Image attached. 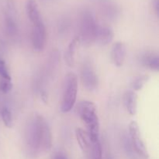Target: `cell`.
I'll list each match as a JSON object with an SVG mask.
<instances>
[{"instance_id": "cell-1", "label": "cell", "mask_w": 159, "mask_h": 159, "mask_svg": "<svg viewBox=\"0 0 159 159\" xmlns=\"http://www.w3.org/2000/svg\"><path fill=\"white\" fill-rule=\"evenodd\" d=\"M78 115L87 129L91 143L99 140V121L96 113V107L91 101H81L76 108Z\"/></svg>"}, {"instance_id": "cell-2", "label": "cell", "mask_w": 159, "mask_h": 159, "mask_svg": "<svg viewBox=\"0 0 159 159\" xmlns=\"http://www.w3.org/2000/svg\"><path fill=\"white\" fill-rule=\"evenodd\" d=\"M45 120L40 115H35L28 123L26 130V142L33 153L41 151V138Z\"/></svg>"}, {"instance_id": "cell-3", "label": "cell", "mask_w": 159, "mask_h": 159, "mask_svg": "<svg viewBox=\"0 0 159 159\" xmlns=\"http://www.w3.org/2000/svg\"><path fill=\"white\" fill-rule=\"evenodd\" d=\"M99 25L92 11L85 9L81 12L80 30L81 40L85 45H90L96 42Z\"/></svg>"}, {"instance_id": "cell-4", "label": "cell", "mask_w": 159, "mask_h": 159, "mask_svg": "<svg viewBox=\"0 0 159 159\" xmlns=\"http://www.w3.org/2000/svg\"><path fill=\"white\" fill-rule=\"evenodd\" d=\"M78 77L74 73H69L65 77L62 95L61 110L62 113H68L75 106L77 99Z\"/></svg>"}, {"instance_id": "cell-5", "label": "cell", "mask_w": 159, "mask_h": 159, "mask_svg": "<svg viewBox=\"0 0 159 159\" xmlns=\"http://www.w3.org/2000/svg\"><path fill=\"white\" fill-rule=\"evenodd\" d=\"M129 134H130L131 145L134 151H135V152L142 158H148V152L146 148L145 144L141 139L139 127L136 121H131L129 125Z\"/></svg>"}, {"instance_id": "cell-6", "label": "cell", "mask_w": 159, "mask_h": 159, "mask_svg": "<svg viewBox=\"0 0 159 159\" xmlns=\"http://www.w3.org/2000/svg\"><path fill=\"white\" fill-rule=\"evenodd\" d=\"M81 78L85 89L89 92L96 91L98 87L99 81H98L96 69L90 61H84L81 71Z\"/></svg>"}, {"instance_id": "cell-7", "label": "cell", "mask_w": 159, "mask_h": 159, "mask_svg": "<svg viewBox=\"0 0 159 159\" xmlns=\"http://www.w3.org/2000/svg\"><path fill=\"white\" fill-rule=\"evenodd\" d=\"M47 32L43 20L33 25L31 32V42L33 48L37 52L43 51L46 45Z\"/></svg>"}, {"instance_id": "cell-8", "label": "cell", "mask_w": 159, "mask_h": 159, "mask_svg": "<svg viewBox=\"0 0 159 159\" xmlns=\"http://www.w3.org/2000/svg\"><path fill=\"white\" fill-rule=\"evenodd\" d=\"M111 60L116 67H121L125 61L127 56V46L123 42H116L113 45L111 49Z\"/></svg>"}, {"instance_id": "cell-9", "label": "cell", "mask_w": 159, "mask_h": 159, "mask_svg": "<svg viewBox=\"0 0 159 159\" xmlns=\"http://www.w3.org/2000/svg\"><path fill=\"white\" fill-rule=\"evenodd\" d=\"M124 105L127 113L134 116L138 110V95L134 91H127L124 95Z\"/></svg>"}, {"instance_id": "cell-10", "label": "cell", "mask_w": 159, "mask_h": 159, "mask_svg": "<svg viewBox=\"0 0 159 159\" xmlns=\"http://www.w3.org/2000/svg\"><path fill=\"white\" fill-rule=\"evenodd\" d=\"M26 12L32 24L40 23L42 21L41 16L39 10L38 5L35 0H27L26 2Z\"/></svg>"}, {"instance_id": "cell-11", "label": "cell", "mask_w": 159, "mask_h": 159, "mask_svg": "<svg viewBox=\"0 0 159 159\" xmlns=\"http://www.w3.org/2000/svg\"><path fill=\"white\" fill-rule=\"evenodd\" d=\"M141 63L149 69L158 71L159 69L158 54L155 51H147L141 56Z\"/></svg>"}, {"instance_id": "cell-12", "label": "cell", "mask_w": 159, "mask_h": 159, "mask_svg": "<svg viewBox=\"0 0 159 159\" xmlns=\"http://www.w3.org/2000/svg\"><path fill=\"white\" fill-rule=\"evenodd\" d=\"M114 37V33L113 30L109 26H99L96 35V42L102 46L111 43Z\"/></svg>"}, {"instance_id": "cell-13", "label": "cell", "mask_w": 159, "mask_h": 159, "mask_svg": "<svg viewBox=\"0 0 159 159\" xmlns=\"http://www.w3.org/2000/svg\"><path fill=\"white\" fill-rule=\"evenodd\" d=\"M75 136L78 144L84 153H88L91 149L92 143L87 132L84 131L82 129L77 128L75 130Z\"/></svg>"}, {"instance_id": "cell-14", "label": "cell", "mask_w": 159, "mask_h": 159, "mask_svg": "<svg viewBox=\"0 0 159 159\" xmlns=\"http://www.w3.org/2000/svg\"><path fill=\"white\" fill-rule=\"evenodd\" d=\"M79 40H80V38L79 37H75L71 40V43H69V45L68 47V49H67V51L65 52V62L70 67H72L74 65L75 54L76 48H77L78 44H79Z\"/></svg>"}, {"instance_id": "cell-15", "label": "cell", "mask_w": 159, "mask_h": 159, "mask_svg": "<svg viewBox=\"0 0 159 159\" xmlns=\"http://www.w3.org/2000/svg\"><path fill=\"white\" fill-rule=\"evenodd\" d=\"M52 146V134L49 126L45 121L43 127L41 138V151L48 152Z\"/></svg>"}, {"instance_id": "cell-16", "label": "cell", "mask_w": 159, "mask_h": 159, "mask_svg": "<svg viewBox=\"0 0 159 159\" xmlns=\"http://www.w3.org/2000/svg\"><path fill=\"white\" fill-rule=\"evenodd\" d=\"M1 117L4 123L5 126L8 128H11L13 125V120H12V113L8 107H4L1 110Z\"/></svg>"}, {"instance_id": "cell-17", "label": "cell", "mask_w": 159, "mask_h": 159, "mask_svg": "<svg viewBox=\"0 0 159 159\" xmlns=\"http://www.w3.org/2000/svg\"><path fill=\"white\" fill-rule=\"evenodd\" d=\"M102 7L110 16H113L117 12V6L113 0H99Z\"/></svg>"}, {"instance_id": "cell-18", "label": "cell", "mask_w": 159, "mask_h": 159, "mask_svg": "<svg viewBox=\"0 0 159 159\" xmlns=\"http://www.w3.org/2000/svg\"><path fill=\"white\" fill-rule=\"evenodd\" d=\"M148 79L149 76L147 75H140L136 78L131 83V87L134 91H138V90L141 89L144 85L147 83Z\"/></svg>"}, {"instance_id": "cell-19", "label": "cell", "mask_w": 159, "mask_h": 159, "mask_svg": "<svg viewBox=\"0 0 159 159\" xmlns=\"http://www.w3.org/2000/svg\"><path fill=\"white\" fill-rule=\"evenodd\" d=\"M12 83L11 79H0V91L2 93H8L12 90Z\"/></svg>"}, {"instance_id": "cell-20", "label": "cell", "mask_w": 159, "mask_h": 159, "mask_svg": "<svg viewBox=\"0 0 159 159\" xmlns=\"http://www.w3.org/2000/svg\"><path fill=\"white\" fill-rule=\"evenodd\" d=\"M0 76H1V79H11V76L7 66L4 61L1 60V59H0Z\"/></svg>"}, {"instance_id": "cell-21", "label": "cell", "mask_w": 159, "mask_h": 159, "mask_svg": "<svg viewBox=\"0 0 159 159\" xmlns=\"http://www.w3.org/2000/svg\"><path fill=\"white\" fill-rule=\"evenodd\" d=\"M93 159H102V152L101 151H95L92 153Z\"/></svg>"}, {"instance_id": "cell-22", "label": "cell", "mask_w": 159, "mask_h": 159, "mask_svg": "<svg viewBox=\"0 0 159 159\" xmlns=\"http://www.w3.org/2000/svg\"><path fill=\"white\" fill-rule=\"evenodd\" d=\"M152 6L157 14L158 13V0H152Z\"/></svg>"}, {"instance_id": "cell-23", "label": "cell", "mask_w": 159, "mask_h": 159, "mask_svg": "<svg viewBox=\"0 0 159 159\" xmlns=\"http://www.w3.org/2000/svg\"><path fill=\"white\" fill-rule=\"evenodd\" d=\"M54 159H68V158H67V157L65 156L64 154L57 153V154H56V155L54 156Z\"/></svg>"}]
</instances>
